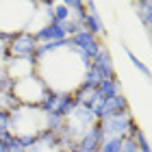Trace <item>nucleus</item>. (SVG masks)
Instances as JSON below:
<instances>
[{
    "instance_id": "obj_8",
    "label": "nucleus",
    "mask_w": 152,
    "mask_h": 152,
    "mask_svg": "<svg viewBox=\"0 0 152 152\" xmlns=\"http://www.w3.org/2000/svg\"><path fill=\"white\" fill-rule=\"evenodd\" d=\"M91 65H94L96 70L100 72L102 80H111V78H117V74H115V67H113V59H111V52H109V48H107V46H102V50H100V52L94 57Z\"/></svg>"
},
{
    "instance_id": "obj_4",
    "label": "nucleus",
    "mask_w": 152,
    "mask_h": 152,
    "mask_svg": "<svg viewBox=\"0 0 152 152\" xmlns=\"http://www.w3.org/2000/svg\"><path fill=\"white\" fill-rule=\"evenodd\" d=\"M74 98L72 94H59V91H48L46 100L39 104V109L46 115H57V117H65L70 115V111L74 109Z\"/></svg>"
},
{
    "instance_id": "obj_12",
    "label": "nucleus",
    "mask_w": 152,
    "mask_h": 152,
    "mask_svg": "<svg viewBox=\"0 0 152 152\" xmlns=\"http://www.w3.org/2000/svg\"><path fill=\"white\" fill-rule=\"evenodd\" d=\"M135 139V143H137V148H139V152H150V143H148V137L139 130V126H137L135 130H133V135H130Z\"/></svg>"
},
{
    "instance_id": "obj_9",
    "label": "nucleus",
    "mask_w": 152,
    "mask_h": 152,
    "mask_svg": "<svg viewBox=\"0 0 152 152\" xmlns=\"http://www.w3.org/2000/svg\"><path fill=\"white\" fill-rule=\"evenodd\" d=\"M96 94H98L100 100H107V98H115V96L122 94V83L120 78H111V80H102L98 87H96Z\"/></svg>"
},
{
    "instance_id": "obj_15",
    "label": "nucleus",
    "mask_w": 152,
    "mask_h": 152,
    "mask_svg": "<svg viewBox=\"0 0 152 152\" xmlns=\"http://www.w3.org/2000/svg\"><path fill=\"white\" fill-rule=\"evenodd\" d=\"M120 152H139V148H137V143L133 137H126V139L122 141V150Z\"/></svg>"
},
{
    "instance_id": "obj_11",
    "label": "nucleus",
    "mask_w": 152,
    "mask_h": 152,
    "mask_svg": "<svg viewBox=\"0 0 152 152\" xmlns=\"http://www.w3.org/2000/svg\"><path fill=\"white\" fill-rule=\"evenodd\" d=\"M72 18H76V15H72V13L67 11V7L63 2H52V22H59L61 24V22H70Z\"/></svg>"
},
{
    "instance_id": "obj_1",
    "label": "nucleus",
    "mask_w": 152,
    "mask_h": 152,
    "mask_svg": "<svg viewBox=\"0 0 152 152\" xmlns=\"http://www.w3.org/2000/svg\"><path fill=\"white\" fill-rule=\"evenodd\" d=\"M48 91H50V89L44 85V80H41L37 74L24 76V78L11 83V96H13V100H15L18 104H22V107H39L41 102L46 100Z\"/></svg>"
},
{
    "instance_id": "obj_6",
    "label": "nucleus",
    "mask_w": 152,
    "mask_h": 152,
    "mask_svg": "<svg viewBox=\"0 0 152 152\" xmlns=\"http://www.w3.org/2000/svg\"><path fill=\"white\" fill-rule=\"evenodd\" d=\"M70 41H72V46H74L87 61H94V57L102 50V46H104L96 35H91V33H87V31H83V28L76 31L74 35L70 37Z\"/></svg>"
},
{
    "instance_id": "obj_2",
    "label": "nucleus",
    "mask_w": 152,
    "mask_h": 152,
    "mask_svg": "<svg viewBox=\"0 0 152 152\" xmlns=\"http://www.w3.org/2000/svg\"><path fill=\"white\" fill-rule=\"evenodd\" d=\"M98 124H100V130H102V137H104V139H113V137H117V139H126V137H130L133 130L137 128V124L133 120V115H130V111L113 115V117L102 120Z\"/></svg>"
},
{
    "instance_id": "obj_13",
    "label": "nucleus",
    "mask_w": 152,
    "mask_h": 152,
    "mask_svg": "<svg viewBox=\"0 0 152 152\" xmlns=\"http://www.w3.org/2000/svg\"><path fill=\"white\" fill-rule=\"evenodd\" d=\"M126 57L130 59V63H133V65L137 67V70H139V72H141V74L148 78V76H150V70H148V65L143 63V61H139V59H137V54H135L133 50H126Z\"/></svg>"
},
{
    "instance_id": "obj_3",
    "label": "nucleus",
    "mask_w": 152,
    "mask_h": 152,
    "mask_svg": "<svg viewBox=\"0 0 152 152\" xmlns=\"http://www.w3.org/2000/svg\"><path fill=\"white\" fill-rule=\"evenodd\" d=\"M37 50V39L31 33H18L7 44V59H33Z\"/></svg>"
},
{
    "instance_id": "obj_10",
    "label": "nucleus",
    "mask_w": 152,
    "mask_h": 152,
    "mask_svg": "<svg viewBox=\"0 0 152 152\" xmlns=\"http://www.w3.org/2000/svg\"><path fill=\"white\" fill-rule=\"evenodd\" d=\"M135 9H137V15H139L141 24L150 31V26H152V2L150 0H141V2L135 4Z\"/></svg>"
},
{
    "instance_id": "obj_14",
    "label": "nucleus",
    "mask_w": 152,
    "mask_h": 152,
    "mask_svg": "<svg viewBox=\"0 0 152 152\" xmlns=\"http://www.w3.org/2000/svg\"><path fill=\"white\" fill-rule=\"evenodd\" d=\"M9 133V111L0 109V137Z\"/></svg>"
},
{
    "instance_id": "obj_5",
    "label": "nucleus",
    "mask_w": 152,
    "mask_h": 152,
    "mask_svg": "<svg viewBox=\"0 0 152 152\" xmlns=\"http://www.w3.org/2000/svg\"><path fill=\"white\" fill-rule=\"evenodd\" d=\"M130 111L128 107V100L126 96H115V98H107V100H96L94 107H91V113L96 115V122H102V120H109L113 115H120V113H126Z\"/></svg>"
},
{
    "instance_id": "obj_7",
    "label": "nucleus",
    "mask_w": 152,
    "mask_h": 152,
    "mask_svg": "<svg viewBox=\"0 0 152 152\" xmlns=\"http://www.w3.org/2000/svg\"><path fill=\"white\" fill-rule=\"evenodd\" d=\"M80 28L91 33V35H96L98 39L107 33V26L102 22V15L98 13V4L96 2H85V15H83Z\"/></svg>"
}]
</instances>
